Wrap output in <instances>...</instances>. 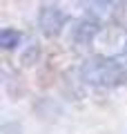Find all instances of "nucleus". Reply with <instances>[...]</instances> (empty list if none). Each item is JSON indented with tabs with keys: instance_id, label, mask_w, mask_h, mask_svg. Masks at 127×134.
<instances>
[{
	"instance_id": "nucleus-1",
	"label": "nucleus",
	"mask_w": 127,
	"mask_h": 134,
	"mask_svg": "<svg viewBox=\"0 0 127 134\" xmlns=\"http://www.w3.org/2000/svg\"><path fill=\"white\" fill-rule=\"evenodd\" d=\"M80 78L96 90H112L127 83V60L118 56H91L80 67Z\"/></svg>"
},
{
	"instance_id": "nucleus-2",
	"label": "nucleus",
	"mask_w": 127,
	"mask_h": 134,
	"mask_svg": "<svg viewBox=\"0 0 127 134\" xmlns=\"http://www.w3.org/2000/svg\"><path fill=\"white\" fill-rule=\"evenodd\" d=\"M65 23H67V16L60 11V7H42L40 9L38 27H40V31L45 36H49V38L58 36L62 31V27H65Z\"/></svg>"
},
{
	"instance_id": "nucleus-3",
	"label": "nucleus",
	"mask_w": 127,
	"mask_h": 134,
	"mask_svg": "<svg viewBox=\"0 0 127 134\" xmlns=\"http://www.w3.org/2000/svg\"><path fill=\"white\" fill-rule=\"evenodd\" d=\"M98 31H100V23L96 18H91V16H87V18H83V20L76 23L71 36H74V40L78 43V47H85V45L94 43V36Z\"/></svg>"
},
{
	"instance_id": "nucleus-4",
	"label": "nucleus",
	"mask_w": 127,
	"mask_h": 134,
	"mask_svg": "<svg viewBox=\"0 0 127 134\" xmlns=\"http://www.w3.org/2000/svg\"><path fill=\"white\" fill-rule=\"evenodd\" d=\"M85 7H87L91 18L100 20V18H107V16H112L116 11L118 0H85Z\"/></svg>"
},
{
	"instance_id": "nucleus-5",
	"label": "nucleus",
	"mask_w": 127,
	"mask_h": 134,
	"mask_svg": "<svg viewBox=\"0 0 127 134\" xmlns=\"http://www.w3.org/2000/svg\"><path fill=\"white\" fill-rule=\"evenodd\" d=\"M20 40H22V34L16 31V29H2L0 31V45H2V49H16L20 45Z\"/></svg>"
},
{
	"instance_id": "nucleus-6",
	"label": "nucleus",
	"mask_w": 127,
	"mask_h": 134,
	"mask_svg": "<svg viewBox=\"0 0 127 134\" xmlns=\"http://www.w3.org/2000/svg\"><path fill=\"white\" fill-rule=\"evenodd\" d=\"M120 56H123V58L127 60V40H125V49H123V54H120Z\"/></svg>"
}]
</instances>
